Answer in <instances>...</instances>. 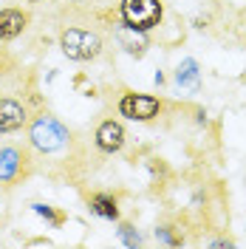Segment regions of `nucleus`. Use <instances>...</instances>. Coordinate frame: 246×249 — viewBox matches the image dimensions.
<instances>
[{
    "instance_id": "obj_12",
    "label": "nucleus",
    "mask_w": 246,
    "mask_h": 249,
    "mask_svg": "<svg viewBox=\"0 0 246 249\" xmlns=\"http://www.w3.org/2000/svg\"><path fill=\"white\" fill-rule=\"evenodd\" d=\"M119 232H122V241L127 244V247H139V244H141V241H139V235L133 232V227H122Z\"/></svg>"
},
{
    "instance_id": "obj_7",
    "label": "nucleus",
    "mask_w": 246,
    "mask_h": 249,
    "mask_svg": "<svg viewBox=\"0 0 246 249\" xmlns=\"http://www.w3.org/2000/svg\"><path fill=\"white\" fill-rule=\"evenodd\" d=\"M93 142H96V147L102 153H119L124 147V127L116 119H105V122L96 127Z\"/></svg>"
},
{
    "instance_id": "obj_6",
    "label": "nucleus",
    "mask_w": 246,
    "mask_h": 249,
    "mask_svg": "<svg viewBox=\"0 0 246 249\" xmlns=\"http://www.w3.org/2000/svg\"><path fill=\"white\" fill-rule=\"evenodd\" d=\"M29 122V108L23 99H17L12 93L0 96V133H15Z\"/></svg>"
},
{
    "instance_id": "obj_1",
    "label": "nucleus",
    "mask_w": 246,
    "mask_h": 249,
    "mask_svg": "<svg viewBox=\"0 0 246 249\" xmlns=\"http://www.w3.org/2000/svg\"><path fill=\"white\" fill-rule=\"evenodd\" d=\"M29 147L40 156V159L65 153V150L71 147V133H68V127L60 124L54 116L40 113V116H34V122L29 124Z\"/></svg>"
},
{
    "instance_id": "obj_13",
    "label": "nucleus",
    "mask_w": 246,
    "mask_h": 249,
    "mask_svg": "<svg viewBox=\"0 0 246 249\" xmlns=\"http://www.w3.org/2000/svg\"><path fill=\"white\" fill-rule=\"evenodd\" d=\"M31 3H37V0H31Z\"/></svg>"
},
{
    "instance_id": "obj_4",
    "label": "nucleus",
    "mask_w": 246,
    "mask_h": 249,
    "mask_svg": "<svg viewBox=\"0 0 246 249\" xmlns=\"http://www.w3.org/2000/svg\"><path fill=\"white\" fill-rule=\"evenodd\" d=\"M119 15H122L124 26L133 31H150L153 26L161 23V3L158 0H122L119 6Z\"/></svg>"
},
{
    "instance_id": "obj_10",
    "label": "nucleus",
    "mask_w": 246,
    "mask_h": 249,
    "mask_svg": "<svg viewBox=\"0 0 246 249\" xmlns=\"http://www.w3.org/2000/svg\"><path fill=\"white\" fill-rule=\"evenodd\" d=\"M176 79H178V85H198V65H195V60H187L181 62V68L176 71Z\"/></svg>"
},
{
    "instance_id": "obj_8",
    "label": "nucleus",
    "mask_w": 246,
    "mask_h": 249,
    "mask_svg": "<svg viewBox=\"0 0 246 249\" xmlns=\"http://www.w3.org/2000/svg\"><path fill=\"white\" fill-rule=\"evenodd\" d=\"M29 26V15H23L20 9H3L0 12V40H15L20 37Z\"/></svg>"
},
{
    "instance_id": "obj_2",
    "label": "nucleus",
    "mask_w": 246,
    "mask_h": 249,
    "mask_svg": "<svg viewBox=\"0 0 246 249\" xmlns=\"http://www.w3.org/2000/svg\"><path fill=\"white\" fill-rule=\"evenodd\" d=\"M37 159L31 156L29 147H17V144H3L0 147V187L12 190L23 178H29L34 170Z\"/></svg>"
},
{
    "instance_id": "obj_3",
    "label": "nucleus",
    "mask_w": 246,
    "mask_h": 249,
    "mask_svg": "<svg viewBox=\"0 0 246 249\" xmlns=\"http://www.w3.org/2000/svg\"><path fill=\"white\" fill-rule=\"evenodd\" d=\"M60 48L68 60H79L88 62L96 60L102 54V37L91 29H79V26H71V29H62L60 34Z\"/></svg>"
},
{
    "instance_id": "obj_9",
    "label": "nucleus",
    "mask_w": 246,
    "mask_h": 249,
    "mask_svg": "<svg viewBox=\"0 0 246 249\" xmlns=\"http://www.w3.org/2000/svg\"><path fill=\"white\" fill-rule=\"evenodd\" d=\"M88 204H91V213H96V215L110 218V221H116V218H119L116 198H113V196H108V193H93Z\"/></svg>"
},
{
    "instance_id": "obj_11",
    "label": "nucleus",
    "mask_w": 246,
    "mask_h": 249,
    "mask_svg": "<svg viewBox=\"0 0 246 249\" xmlns=\"http://www.w3.org/2000/svg\"><path fill=\"white\" fill-rule=\"evenodd\" d=\"M34 213H40L43 218H48L54 227H60L62 221H65V213H54L51 207H46V204H34Z\"/></svg>"
},
{
    "instance_id": "obj_5",
    "label": "nucleus",
    "mask_w": 246,
    "mask_h": 249,
    "mask_svg": "<svg viewBox=\"0 0 246 249\" xmlns=\"http://www.w3.org/2000/svg\"><path fill=\"white\" fill-rule=\"evenodd\" d=\"M119 113L136 122H150L161 113V99H156L150 93H124L119 99Z\"/></svg>"
}]
</instances>
